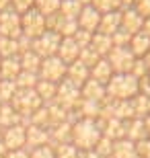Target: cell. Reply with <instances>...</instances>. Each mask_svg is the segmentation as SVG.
I'll return each mask as SVG.
<instances>
[{
    "mask_svg": "<svg viewBox=\"0 0 150 158\" xmlns=\"http://www.w3.org/2000/svg\"><path fill=\"white\" fill-rule=\"evenodd\" d=\"M91 6H92V8H97L101 15H105V12L121 10V8H123V0H92Z\"/></svg>",
    "mask_w": 150,
    "mask_h": 158,
    "instance_id": "cell-31",
    "label": "cell"
},
{
    "mask_svg": "<svg viewBox=\"0 0 150 158\" xmlns=\"http://www.w3.org/2000/svg\"><path fill=\"white\" fill-rule=\"evenodd\" d=\"M21 29H23V35L29 37L31 41L37 39L39 35H43V33L47 31L45 17H43L37 8H31L29 12L21 15Z\"/></svg>",
    "mask_w": 150,
    "mask_h": 158,
    "instance_id": "cell-5",
    "label": "cell"
},
{
    "mask_svg": "<svg viewBox=\"0 0 150 158\" xmlns=\"http://www.w3.org/2000/svg\"><path fill=\"white\" fill-rule=\"evenodd\" d=\"M82 94H80V88L74 86L70 80H62L58 84V93H56V99H54V103H58L62 109H66L68 113H72L78 107V103H80Z\"/></svg>",
    "mask_w": 150,
    "mask_h": 158,
    "instance_id": "cell-6",
    "label": "cell"
},
{
    "mask_svg": "<svg viewBox=\"0 0 150 158\" xmlns=\"http://www.w3.org/2000/svg\"><path fill=\"white\" fill-rule=\"evenodd\" d=\"M39 82V74H33V72H21L19 78L15 80L17 88H35Z\"/></svg>",
    "mask_w": 150,
    "mask_h": 158,
    "instance_id": "cell-36",
    "label": "cell"
},
{
    "mask_svg": "<svg viewBox=\"0 0 150 158\" xmlns=\"http://www.w3.org/2000/svg\"><path fill=\"white\" fill-rule=\"evenodd\" d=\"M11 8V0H0V12H4Z\"/></svg>",
    "mask_w": 150,
    "mask_h": 158,
    "instance_id": "cell-48",
    "label": "cell"
},
{
    "mask_svg": "<svg viewBox=\"0 0 150 158\" xmlns=\"http://www.w3.org/2000/svg\"><path fill=\"white\" fill-rule=\"evenodd\" d=\"M113 68H111V64L107 62V58H101L97 62V64L91 68V80H97V82H101V84H105L107 86V82L113 78Z\"/></svg>",
    "mask_w": 150,
    "mask_h": 158,
    "instance_id": "cell-23",
    "label": "cell"
},
{
    "mask_svg": "<svg viewBox=\"0 0 150 158\" xmlns=\"http://www.w3.org/2000/svg\"><path fill=\"white\" fill-rule=\"evenodd\" d=\"M107 62L111 64V68H113L115 74H132L136 58L130 52V47H113L111 53L107 56Z\"/></svg>",
    "mask_w": 150,
    "mask_h": 158,
    "instance_id": "cell-7",
    "label": "cell"
},
{
    "mask_svg": "<svg viewBox=\"0 0 150 158\" xmlns=\"http://www.w3.org/2000/svg\"><path fill=\"white\" fill-rule=\"evenodd\" d=\"M91 47L101 56V58H107L113 49V39L109 35H103V33H92L91 39Z\"/></svg>",
    "mask_w": 150,
    "mask_h": 158,
    "instance_id": "cell-27",
    "label": "cell"
},
{
    "mask_svg": "<svg viewBox=\"0 0 150 158\" xmlns=\"http://www.w3.org/2000/svg\"><path fill=\"white\" fill-rule=\"evenodd\" d=\"M35 90H37V94H39V99L43 101V105H47V103H54V99H56L58 84L47 82V80H39V82H37V86H35Z\"/></svg>",
    "mask_w": 150,
    "mask_h": 158,
    "instance_id": "cell-30",
    "label": "cell"
},
{
    "mask_svg": "<svg viewBox=\"0 0 150 158\" xmlns=\"http://www.w3.org/2000/svg\"><path fill=\"white\" fill-rule=\"evenodd\" d=\"M60 41H62V37H60L58 33L45 31L43 35H39L37 39H33V47H31V49H33L41 60H45V58H52V56L58 53Z\"/></svg>",
    "mask_w": 150,
    "mask_h": 158,
    "instance_id": "cell-8",
    "label": "cell"
},
{
    "mask_svg": "<svg viewBox=\"0 0 150 158\" xmlns=\"http://www.w3.org/2000/svg\"><path fill=\"white\" fill-rule=\"evenodd\" d=\"M0 62H2V58H0Z\"/></svg>",
    "mask_w": 150,
    "mask_h": 158,
    "instance_id": "cell-53",
    "label": "cell"
},
{
    "mask_svg": "<svg viewBox=\"0 0 150 158\" xmlns=\"http://www.w3.org/2000/svg\"><path fill=\"white\" fill-rule=\"evenodd\" d=\"M6 152H8V150H6V148H4V144L0 142V158H6Z\"/></svg>",
    "mask_w": 150,
    "mask_h": 158,
    "instance_id": "cell-50",
    "label": "cell"
},
{
    "mask_svg": "<svg viewBox=\"0 0 150 158\" xmlns=\"http://www.w3.org/2000/svg\"><path fill=\"white\" fill-rule=\"evenodd\" d=\"M62 0H35V8L43 15V17H52L56 12H60Z\"/></svg>",
    "mask_w": 150,
    "mask_h": 158,
    "instance_id": "cell-32",
    "label": "cell"
},
{
    "mask_svg": "<svg viewBox=\"0 0 150 158\" xmlns=\"http://www.w3.org/2000/svg\"><path fill=\"white\" fill-rule=\"evenodd\" d=\"M6 158H29V150H27V148L11 150V152H6Z\"/></svg>",
    "mask_w": 150,
    "mask_h": 158,
    "instance_id": "cell-46",
    "label": "cell"
},
{
    "mask_svg": "<svg viewBox=\"0 0 150 158\" xmlns=\"http://www.w3.org/2000/svg\"><path fill=\"white\" fill-rule=\"evenodd\" d=\"M95 152L101 154V156H105V158H111V152H113V140H109V138H105V135H103V138L97 142Z\"/></svg>",
    "mask_w": 150,
    "mask_h": 158,
    "instance_id": "cell-39",
    "label": "cell"
},
{
    "mask_svg": "<svg viewBox=\"0 0 150 158\" xmlns=\"http://www.w3.org/2000/svg\"><path fill=\"white\" fill-rule=\"evenodd\" d=\"M2 131H4V129H2V127H0V135H2Z\"/></svg>",
    "mask_w": 150,
    "mask_h": 158,
    "instance_id": "cell-52",
    "label": "cell"
},
{
    "mask_svg": "<svg viewBox=\"0 0 150 158\" xmlns=\"http://www.w3.org/2000/svg\"><path fill=\"white\" fill-rule=\"evenodd\" d=\"M101 121V129H103V135L109 138V140L117 142L126 138V123L121 119H99Z\"/></svg>",
    "mask_w": 150,
    "mask_h": 158,
    "instance_id": "cell-18",
    "label": "cell"
},
{
    "mask_svg": "<svg viewBox=\"0 0 150 158\" xmlns=\"http://www.w3.org/2000/svg\"><path fill=\"white\" fill-rule=\"evenodd\" d=\"M41 146H52L49 142V129L37 127V125H27V150H35Z\"/></svg>",
    "mask_w": 150,
    "mask_h": 158,
    "instance_id": "cell-14",
    "label": "cell"
},
{
    "mask_svg": "<svg viewBox=\"0 0 150 158\" xmlns=\"http://www.w3.org/2000/svg\"><path fill=\"white\" fill-rule=\"evenodd\" d=\"M19 60H21V68H23V72H33V74H39L41 58L33 52V49L21 53V56H19Z\"/></svg>",
    "mask_w": 150,
    "mask_h": 158,
    "instance_id": "cell-29",
    "label": "cell"
},
{
    "mask_svg": "<svg viewBox=\"0 0 150 158\" xmlns=\"http://www.w3.org/2000/svg\"><path fill=\"white\" fill-rule=\"evenodd\" d=\"M111 39H113V47H127V45H130V39H132V35H130L127 31L119 29L115 35L111 37Z\"/></svg>",
    "mask_w": 150,
    "mask_h": 158,
    "instance_id": "cell-42",
    "label": "cell"
},
{
    "mask_svg": "<svg viewBox=\"0 0 150 158\" xmlns=\"http://www.w3.org/2000/svg\"><path fill=\"white\" fill-rule=\"evenodd\" d=\"M17 123H25L23 117L15 111V107L11 103H0V127L6 129V127H12Z\"/></svg>",
    "mask_w": 150,
    "mask_h": 158,
    "instance_id": "cell-25",
    "label": "cell"
},
{
    "mask_svg": "<svg viewBox=\"0 0 150 158\" xmlns=\"http://www.w3.org/2000/svg\"><path fill=\"white\" fill-rule=\"evenodd\" d=\"M144 123H146V131H148V138H150V115L144 119Z\"/></svg>",
    "mask_w": 150,
    "mask_h": 158,
    "instance_id": "cell-51",
    "label": "cell"
},
{
    "mask_svg": "<svg viewBox=\"0 0 150 158\" xmlns=\"http://www.w3.org/2000/svg\"><path fill=\"white\" fill-rule=\"evenodd\" d=\"M17 93V84L11 80H0V103H11Z\"/></svg>",
    "mask_w": 150,
    "mask_h": 158,
    "instance_id": "cell-37",
    "label": "cell"
},
{
    "mask_svg": "<svg viewBox=\"0 0 150 158\" xmlns=\"http://www.w3.org/2000/svg\"><path fill=\"white\" fill-rule=\"evenodd\" d=\"M72 123L74 121H62L58 125L49 127V142L52 146H60V144H68L72 142Z\"/></svg>",
    "mask_w": 150,
    "mask_h": 158,
    "instance_id": "cell-20",
    "label": "cell"
},
{
    "mask_svg": "<svg viewBox=\"0 0 150 158\" xmlns=\"http://www.w3.org/2000/svg\"><path fill=\"white\" fill-rule=\"evenodd\" d=\"M111 158H140V156H138V150H136V144L130 142L127 138H123V140L113 142Z\"/></svg>",
    "mask_w": 150,
    "mask_h": 158,
    "instance_id": "cell-26",
    "label": "cell"
},
{
    "mask_svg": "<svg viewBox=\"0 0 150 158\" xmlns=\"http://www.w3.org/2000/svg\"><path fill=\"white\" fill-rule=\"evenodd\" d=\"M78 23V29L80 31H87V33H97L99 29V23H101V12L92 6H82L80 15L76 19Z\"/></svg>",
    "mask_w": 150,
    "mask_h": 158,
    "instance_id": "cell-12",
    "label": "cell"
},
{
    "mask_svg": "<svg viewBox=\"0 0 150 158\" xmlns=\"http://www.w3.org/2000/svg\"><path fill=\"white\" fill-rule=\"evenodd\" d=\"M56 148V158H82V150H78V148L72 144V142H68V144H60V146H54Z\"/></svg>",
    "mask_w": 150,
    "mask_h": 158,
    "instance_id": "cell-34",
    "label": "cell"
},
{
    "mask_svg": "<svg viewBox=\"0 0 150 158\" xmlns=\"http://www.w3.org/2000/svg\"><path fill=\"white\" fill-rule=\"evenodd\" d=\"M82 62V64L84 66H88V68H92V66L97 64L99 60H101V56H99L97 52H95V49H92L91 45L88 47H82V52H80V58H78Z\"/></svg>",
    "mask_w": 150,
    "mask_h": 158,
    "instance_id": "cell-38",
    "label": "cell"
},
{
    "mask_svg": "<svg viewBox=\"0 0 150 158\" xmlns=\"http://www.w3.org/2000/svg\"><path fill=\"white\" fill-rule=\"evenodd\" d=\"M66 74H68V64H64L58 56L41 60L39 80H47V82H54V84H60L62 80H66Z\"/></svg>",
    "mask_w": 150,
    "mask_h": 158,
    "instance_id": "cell-4",
    "label": "cell"
},
{
    "mask_svg": "<svg viewBox=\"0 0 150 158\" xmlns=\"http://www.w3.org/2000/svg\"><path fill=\"white\" fill-rule=\"evenodd\" d=\"M101 138H103V129L99 119H76L72 123V144L82 152L95 150Z\"/></svg>",
    "mask_w": 150,
    "mask_h": 158,
    "instance_id": "cell-1",
    "label": "cell"
},
{
    "mask_svg": "<svg viewBox=\"0 0 150 158\" xmlns=\"http://www.w3.org/2000/svg\"><path fill=\"white\" fill-rule=\"evenodd\" d=\"M119 29H121V10L105 12V15H101V23H99L97 33H103V35L113 37Z\"/></svg>",
    "mask_w": 150,
    "mask_h": 158,
    "instance_id": "cell-17",
    "label": "cell"
},
{
    "mask_svg": "<svg viewBox=\"0 0 150 158\" xmlns=\"http://www.w3.org/2000/svg\"><path fill=\"white\" fill-rule=\"evenodd\" d=\"M142 25H144V17L138 15L134 8H123L121 10V29L127 31L130 35H136L142 31Z\"/></svg>",
    "mask_w": 150,
    "mask_h": 158,
    "instance_id": "cell-16",
    "label": "cell"
},
{
    "mask_svg": "<svg viewBox=\"0 0 150 158\" xmlns=\"http://www.w3.org/2000/svg\"><path fill=\"white\" fill-rule=\"evenodd\" d=\"M0 142L4 144V148L11 150H21L27 146V125L25 123H17L12 127H6L0 135Z\"/></svg>",
    "mask_w": 150,
    "mask_h": 158,
    "instance_id": "cell-10",
    "label": "cell"
},
{
    "mask_svg": "<svg viewBox=\"0 0 150 158\" xmlns=\"http://www.w3.org/2000/svg\"><path fill=\"white\" fill-rule=\"evenodd\" d=\"M126 138L130 142H134V144L146 140V138H148V131H146L144 119H136V117L130 119V121L126 123Z\"/></svg>",
    "mask_w": 150,
    "mask_h": 158,
    "instance_id": "cell-22",
    "label": "cell"
},
{
    "mask_svg": "<svg viewBox=\"0 0 150 158\" xmlns=\"http://www.w3.org/2000/svg\"><path fill=\"white\" fill-rule=\"evenodd\" d=\"M82 158H105V156H101V154H97L95 150H91V152H84V154H82Z\"/></svg>",
    "mask_w": 150,
    "mask_h": 158,
    "instance_id": "cell-49",
    "label": "cell"
},
{
    "mask_svg": "<svg viewBox=\"0 0 150 158\" xmlns=\"http://www.w3.org/2000/svg\"><path fill=\"white\" fill-rule=\"evenodd\" d=\"M140 33H144V35L150 37V19H144V25H142V31Z\"/></svg>",
    "mask_w": 150,
    "mask_h": 158,
    "instance_id": "cell-47",
    "label": "cell"
},
{
    "mask_svg": "<svg viewBox=\"0 0 150 158\" xmlns=\"http://www.w3.org/2000/svg\"><path fill=\"white\" fill-rule=\"evenodd\" d=\"M130 52L134 53V58H146L150 53V37L144 35V33H136V35H132V39H130Z\"/></svg>",
    "mask_w": 150,
    "mask_h": 158,
    "instance_id": "cell-24",
    "label": "cell"
},
{
    "mask_svg": "<svg viewBox=\"0 0 150 158\" xmlns=\"http://www.w3.org/2000/svg\"><path fill=\"white\" fill-rule=\"evenodd\" d=\"M82 10V4L78 0H62V6H60V12L68 19H78Z\"/></svg>",
    "mask_w": 150,
    "mask_h": 158,
    "instance_id": "cell-35",
    "label": "cell"
},
{
    "mask_svg": "<svg viewBox=\"0 0 150 158\" xmlns=\"http://www.w3.org/2000/svg\"><path fill=\"white\" fill-rule=\"evenodd\" d=\"M107 99L111 101H132L140 94V80L134 74H113L107 82Z\"/></svg>",
    "mask_w": 150,
    "mask_h": 158,
    "instance_id": "cell-2",
    "label": "cell"
},
{
    "mask_svg": "<svg viewBox=\"0 0 150 158\" xmlns=\"http://www.w3.org/2000/svg\"><path fill=\"white\" fill-rule=\"evenodd\" d=\"M29 158H56V148L54 146H41L29 150Z\"/></svg>",
    "mask_w": 150,
    "mask_h": 158,
    "instance_id": "cell-41",
    "label": "cell"
},
{
    "mask_svg": "<svg viewBox=\"0 0 150 158\" xmlns=\"http://www.w3.org/2000/svg\"><path fill=\"white\" fill-rule=\"evenodd\" d=\"M19 56V39L0 37V58H15Z\"/></svg>",
    "mask_w": 150,
    "mask_h": 158,
    "instance_id": "cell-33",
    "label": "cell"
},
{
    "mask_svg": "<svg viewBox=\"0 0 150 158\" xmlns=\"http://www.w3.org/2000/svg\"><path fill=\"white\" fill-rule=\"evenodd\" d=\"M11 8L19 15H25L31 8H35V0H11Z\"/></svg>",
    "mask_w": 150,
    "mask_h": 158,
    "instance_id": "cell-40",
    "label": "cell"
},
{
    "mask_svg": "<svg viewBox=\"0 0 150 158\" xmlns=\"http://www.w3.org/2000/svg\"><path fill=\"white\" fill-rule=\"evenodd\" d=\"M11 105L15 107V111L23 117L25 125H27V121H29L31 115H33L39 107H43V101L39 99V94H37L35 88H17V93H15V97H12Z\"/></svg>",
    "mask_w": 150,
    "mask_h": 158,
    "instance_id": "cell-3",
    "label": "cell"
},
{
    "mask_svg": "<svg viewBox=\"0 0 150 158\" xmlns=\"http://www.w3.org/2000/svg\"><path fill=\"white\" fill-rule=\"evenodd\" d=\"M0 35L8 37V39H19V37H23V29H21V15L15 12L12 8L0 12Z\"/></svg>",
    "mask_w": 150,
    "mask_h": 158,
    "instance_id": "cell-11",
    "label": "cell"
},
{
    "mask_svg": "<svg viewBox=\"0 0 150 158\" xmlns=\"http://www.w3.org/2000/svg\"><path fill=\"white\" fill-rule=\"evenodd\" d=\"M80 94L84 101H92V103H101L103 105L105 99H107V88H105V84H101L97 80H88L80 88Z\"/></svg>",
    "mask_w": 150,
    "mask_h": 158,
    "instance_id": "cell-19",
    "label": "cell"
},
{
    "mask_svg": "<svg viewBox=\"0 0 150 158\" xmlns=\"http://www.w3.org/2000/svg\"><path fill=\"white\" fill-rule=\"evenodd\" d=\"M136 150H138L140 158H150V138L138 142V144H136Z\"/></svg>",
    "mask_w": 150,
    "mask_h": 158,
    "instance_id": "cell-45",
    "label": "cell"
},
{
    "mask_svg": "<svg viewBox=\"0 0 150 158\" xmlns=\"http://www.w3.org/2000/svg\"><path fill=\"white\" fill-rule=\"evenodd\" d=\"M91 39H92V33H87V31H76V35H74V41L78 43L80 47H88L91 45Z\"/></svg>",
    "mask_w": 150,
    "mask_h": 158,
    "instance_id": "cell-44",
    "label": "cell"
},
{
    "mask_svg": "<svg viewBox=\"0 0 150 158\" xmlns=\"http://www.w3.org/2000/svg\"><path fill=\"white\" fill-rule=\"evenodd\" d=\"M80 52H82V47L74 41V37H64V39L60 41V47H58V53H56V56L62 60L64 64L70 66L80 58Z\"/></svg>",
    "mask_w": 150,
    "mask_h": 158,
    "instance_id": "cell-13",
    "label": "cell"
},
{
    "mask_svg": "<svg viewBox=\"0 0 150 158\" xmlns=\"http://www.w3.org/2000/svg\"><path fill=\"white\" fill-rule=\"evenodd\" d=\"M21 72H23V68H21L19 56H15V58H2V62H0V80L15 82Z\"/></svg>",
    "mask_w": 150,
    "mask_h": 158,
    "instance_id": "cell-21",
    "label": "cell"
},
{
    "mask_svg": "<svg viewBox=\"0 0 150 158\" xmlns=\"http://www.w3.org/2000/svg\"><path fill=\"white\" fill-rule=\"evenodd\" d=\"M132 109L136 119H146L150 115V97L148 94H136L132 99Z\"/></svg>",
    "mask_w": 150,
    "mask_h": 158,
    "instance_id": "cell-28",
    "label": "cell"
},
{
    "mask_svg": "<svg viewBox=\"0 0 150 158\" xmlns=\"http://www.w3.org/2000/svg\"><path fill=\"white\" fill-rule=\"evenodd\" d=\"M66 80H70L72 84H74V86L82 88L88 80H91V68H88V66H84L80 60H76L74 64H70V66H68Z\"/></svg>",
    "mask_w": 150,
    "mask_h": 158,
    "instance_id": "cell-15",
    "label": "cell"
},
{
    "mask_svg": "<svg viewBox=\"0 0 150 158\" xmlns=\"http://www.w3.org/2000/svg\"><path fill=\"white\" fill-rule=\"evenodd\" d=\"M132 8L144 19H150V0H134Z\"/></svg>",
    "mask_w": 150,
    "mask_h": 158,
    "instance_id": "cell-43",
    "label": "cell"
},
{
    "mask_svg": "<svg viewBox=\"0 0 150 158\" xmlns=\"http://www.w3.org/2000/svg\"><path fill=\"white\" fill-rule=\"evenodd\" d=\"M45 25H47V31L58 33L62 39H64V37H74L76 31H78L76 19L64 17L62 12H56V15H52V17H45Z\"/></svg>",
    "mask_w": 150,
    "mask_h": 158,
    "instance_id": "cell-9",
    "label": "cell"
}]
</instances>
